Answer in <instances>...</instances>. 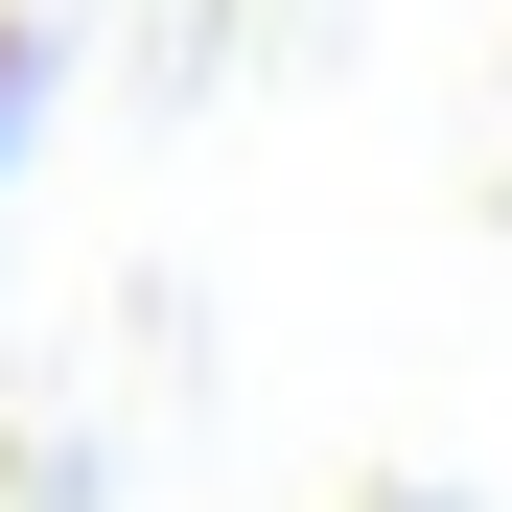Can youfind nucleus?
Listing matches in <instances>:
<instances>
[{
  "instance_id": "f257e3e1",
  "label": "nucleus",
  "mask_w": 512,
  "mask_h": 512,
  "mask_svg": "<svg viewBox=\"0 0 512 512\" xmlns=\"http://www.w3.org/2000/svg\"><path fill=\"white\" fill-rule=\"evenodd\" d=\"M24 70H47V0H0V140H24Z\"/></svg>"
}]
</instances>
